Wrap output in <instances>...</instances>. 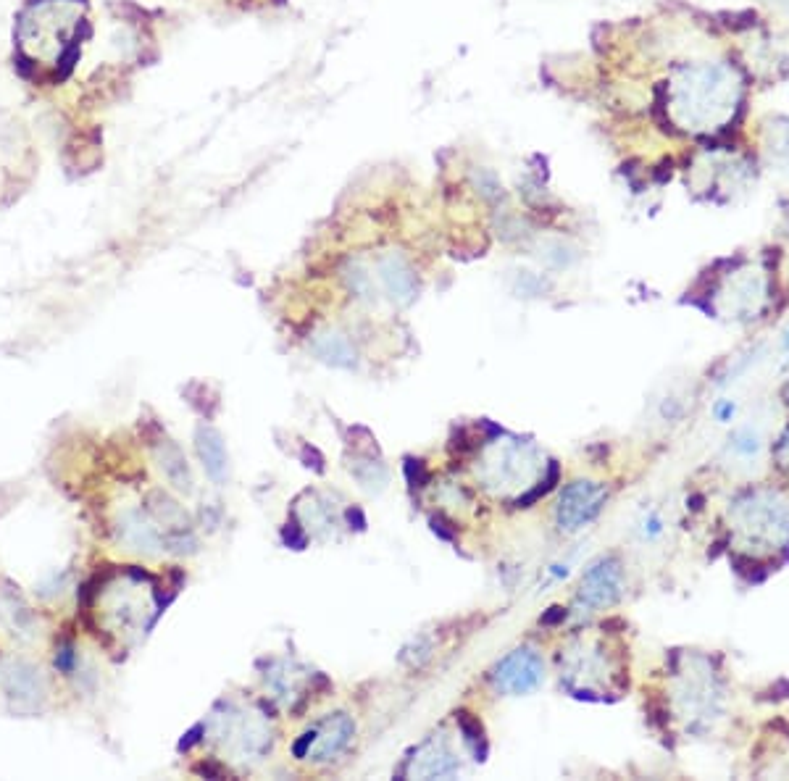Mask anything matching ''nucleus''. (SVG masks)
<instances>
[{"label": "nucleus", "instance_id": "nucleus-1", "mask_svg": "<svg viewBox=\"0 0 789 781\" xmlns=\"http://www.w3.org/2000/svg\"><path fill=\"white\" fill-rule=\"evenodd\" d=\"M732 77L718 66H695L674 79V114L684 124L711 127L732 103Z\"/></svg>", "mask_w": 789, "mask_h": 781}, {"label": "nucleus", "instance_id": "nucleus-2", "mask_svg": "<svg viewBox=\"0 0 789 781\" xmlns=\"http://www.w3.org/2000/svg\"><path fill=\"white\" fill-rule=\"evenodd\" d=\"M545 682V663L542 655L532 647H519L511 655H505L503 661L492 671V684L498 692L505 695H529L534 689Z\"/></svg>", "mask_w": 789, "mask_h": 781}, {"label": "nucleus", "instance_id": "nucleus-3", "mask_svg": "<svg viewBox=\"0 0 789 781\" xmlns=\"http://www.w3.org/2000/svg\"><path fill=\"white\" fill-rule=\"evenodd\" d=\"M621 592H624V571L619 558H600L584 571L576 603L587 611H603L619 603Z\"/></svg>", "mask_w": 789, "mask_h": 781}, {"label": "nucleus", "instance_id": "nucleus-4", "mask_svg": "<svg viewBox=\"0 0 789 781\" xmlns=\"http://www.w3.org/2000/svg\"><path fill=\"white\" fill-rule=\"evenodd\" d=\"M608 490L598 482H574L561 492V503L555 511L558 529L563 532H576L590 524L600 511H603Z\"/></svg>", "mask_w": 789, "mask_h": 781}, {"label": "nucleus", "instance_id": "nucleus-5", "mask_svg": "<svg viewBox=\"0 0 789 781\" xmlns=\"http://www.w3.org/2000/svg\"><path fill=\"white\" fill-rule=\"evenodd\" d=\"M356 734V724L350 721L345 713L327 718L324 724L311 729L303 734L298 745H295V755L303 760H332L350 745V739Z\"/></svg>", "mask_w": 789, "mask_h": 781}, {"label": "nucleus", "instance_id": "nucleus-6", "mask_svg": "<svg viewBox=\"0 0 789 781\" xmlns=\"http://www.w3.org/2000/svg\"><path fill=\"white\" fill-rule=\"evenodd\" d=\"M198 455L203 461V469L206 474L214 479V482H224L227 479V448H224V440L221 434L211 426H200L198 429Z\"/></svg>", "mask_w": 789, "mask_h": 781}, {"label": "nucleus", "instance_id": "nucleus-7", "mask_svg": "<svg viewBox=\"0 0 789 781\" xmlns=\"http://www.w3.org/2000/svg\"><path fill=\"white\" fill-rule=\"evenodd\" d=\"M455 768H458V760H455V755L450 753L448 747L442 745V742L440 745L429 742V745L421 747L419 755L413 758L411 774L434 779V776H450Z\"/></svg>", "mask_w": 789, "mask_h": 781}, {"label": "nucleus", "instance_id": "nucleus-8", "mask_svg": "<svg viewBox=\"0 0 789 781\" xmlns=\"http://www.w3.org/2000/svg\"><path fill=\"white\" fill-rule=\"evenodd\" d=\"M6 695L19 700V703H27L32 700L35 703L37 697L43 695V684H40V671L35 668L24 666V663H16V666L6 668Z\"/></svg>", "mask_w": 789, "mask_h": 781}, {"label": "nucleus", "instance_id": "nucleus-9", "mask_svg": "<svg viewBox=\"0 0 789 781\" xmlns=\"http://www.w3.org/2000/svg\"><path fill=\"white\" fill-rule=\"evenodd\" d=\"M121 537H124V542H127L132 550H145V553H153V550H158V545H161L156 526L140 519L137 513H132V516L121 521Z\"/></svg>", "mask_w": 789, "mask_h": 781}, {"label": "nucleus", "instance_id": "nucleus-10", "mask_svg": "<svg viewBox=\"0 0 789 781\" xmlns=\"http://www.w3.org/2000/svg\"><path fill=\"white\" fill-rule=\"evenodd\" d=\"M161 471L166 474V479H169L177 490H185L190 492L192 490V476H190V469H187V461L185 455H182V450L174 445V442L166 440L164 445H161Z\"/></svg>", "mask_w": 789, "mask_h": 781}, {"label": "nucleus", "instance_id": "nucleus-11", "mask_svg": "<svg viewBox=\"0 0 789 781\" xmlns=\"http://www.w3.org/2000/svg\"><path fill=\"white\" fill-rule=\"evenodd\" d=\"M316 350H319V355L324 361L335 363V366H350L353 358H356V353L350 350L348 340L340 337V334H324L319 340V345H316Z\"/></svg>", "mask_w": 789, "mask_h": 781}, {"label": "nucleus", "instance_id": "nucleus-12", "mask_svg": "<svg viewBox=\"0 0 789 781\" xmlns=\"http://www.w3.org/2000/svg\"><path fill=\"white\" fill-rule=\"evenodd\" d=\"M734 448L740 450L742 455H753L755 450H758V437H755L750 429H745V432H740L734 437Z\"/></svg>", "mask_w": 789, "mask_h": 781}, {"label": "nucleus", "instance_id": "nucleus-13", "mask_svg": "<svg viewBox=\"0 0 789 781\" xmlns=\"http://www.w3.org/2000/svg\"><path fill=\"white\" fill-rule=\"evenodd\" d=\"M716 416H718V421H721V424H726V421L732 419V416H734V403H732V400H724V403L718 405Z\"/></svg>", "mask_w": 789, "mask_h": 781}, {"label": "nucleus", "instance_id": "nucleus-14", "mask_svg": "<svg viewBox=\"0 0 789 781\" xmlns=\"http://www.w3.org/2000/svg\"><path fill=\"white\" fill-rule=\"evenodd\" d=\"M782 348H784V353H789V329L782 334Z\"/></svg>", "mask_w": 789, "mask_h": 781}]
</instances>
